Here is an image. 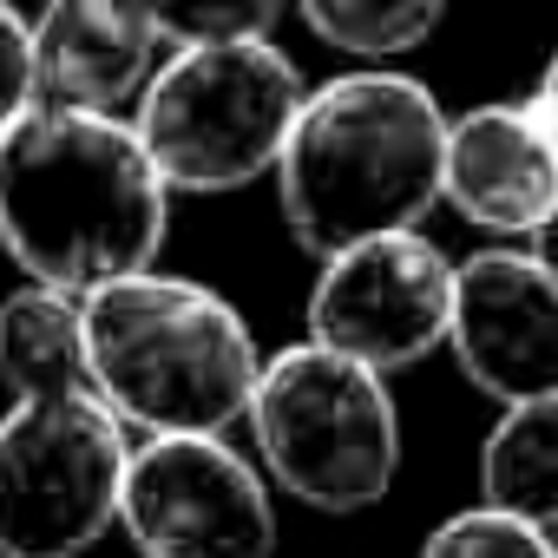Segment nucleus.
Returning <instances> with one entry per match:
<instances>
[{"label": "nucleus", "instance_id": "f257e3e1", "mask_svg": "<svg viewBox=\"0 0 558 558\" xmlns=\"http://www.w3.org/2000/svg\"><path fill=\"white\" fill-rule=\"evenodd\" d=\"M171 230V191L119 112L27 106L0 132V250L27 283L86 296L151 269Z\"/></svg>", "mask_w": 558, "mask_h": 558}, {"label": "nucleus", "instance_id": "f03ea898", "mask_svg": "<svg viewBox=\"0 0 558 558\" xmlns=\"http://www.w3.org/2000/svg\"><path fill=\"white\" fill-rule=\"evenodd\" d=\"M440 151L447 112L408 73L362 66L303 93L276 151V204L290 236L323 263L349 243L421 230L440 204Z\"/></svg>", "mask_w": 558, "mask_h": 558}, {"label": "nucleus", "instance_id": "7ed1b4c3", "mask_svg": "<svg viewBox=\"0 0 558 558\" xmlns=\"http://www.w3.org/2000/svg\"><path fill=\"white\" fill-rule=\"evenodd\" d=\"M86 388L119 427L151 434H230L256 388V336L210 283L132 269L80 296Z\"/></svg>", "mask_w": 558, "mask_h": 558}, {"label": "nucleus", "instance_id": "20e7f679", "mask_svg": "<svg viewBox=\"0 0 558 558\" xmlns=\"http://www.w3.org/2000/svg\"><path fill=\"white\" fill-rule=\"evenodd\" d=\"M263 473L316 512H362L388 499L401 473V414L388 375L323 349L290 342L256 368L243 408Z\"/></svg>", "mask_w": 558, "mask_h": 558}, {"label": "nucleus", "instance_id": "39448f33", "mask_svg": "<svg viewBox=\"0 0 558 558\" xmlns=\"http://www.w3.org/2000/svg\"><path fill=\"white\" fill-rule=\"evenodd\" d=\"M303 73L269 40H223V47H178L165 66H151L132 132L165 178V191L217 197L243 191L263 171H276L296 106Z\"/></svg>", "mask_w": 558, "mask_h": 558}, {"label": "nucleus", "instance_id": "423d86ee", "mask_svg": "<svg viewBox=\"0 0 558 558\" xmlns=\"http://www.w3.org/2000/svg\"><path fill=\"white\" fill-rule=\"evenodd\" d=\"M125 427L93 395L14 401L0 414V558H80L119 525Z\"/></svg>", "mask_w": 558, "mask_h": 558}, {"label": "nucleus", "instance_id": "0eeeda50", "mask_svg": "<svg viewBox=\"0 0 558 558\" xmlns=\"http://www.w3.org/2000/svg\"><path fill=\"white\" fill-rule=\"evenodd\" d=\"M119 525L138 558H276L263 473L223 434H151L125 453Z\"/></svg>", "mask_w": 558, "mask_h": 558}, {"label": "nucleus", "instance_id": "6e6552de", "mask_svg": "<svg viewBox=\"0 0 558 558\" xmlns=\"http://www.w3.org/2000/svg\"><path fill=\"white\" fill-rule=\"evenodd\" d=\"M453 316V263L421 230H388L323 256L310 290V342L395 375L427 362L447 342Z\"/></svg>", "mask_w": 558, "mask_h": 558}, {"label": "nucleus", "instance_id": "1a4fd4ad", "mask_svg": "<svg viewBox=\"0 0 558 558\" xmlns=\"http://www.w3.org/2000/svg\"><path fill=\"white\" fill-rule=\"evenodd\" d=\"M447 342L460 375L499 408L558 395V276L532 250H480L453 263Z\"/></svg>", "mask_w": 558, "mask_h": 558}, {"label": "nucleus", "instance_id": "9d476101", "mask_svg": "<svg viewBox=\"0 0 558 558\" xmlns=\"http://www.w3.org/2000/svg\"><path fill=\"white\" fill-rule=\"evenodd\" d=\"M440 197L506 236H532L558 210V138L532 99H493L447 119Z\"/></svg>", "mask_w": 558, "mask_h": 558}, {"label": "nucleus", "instance_id": "9b49d317", "mask_svg": "<svg viewBox=\"0 0 558 558\" xmlns=\"http://www.w3.org/2000/svg\"><path fill=\"white\" fill-rule=\"evenodd\" d=\"M34 34V99L73 112H119L145 93L158 34L138 0H47Z\"/></svg>", "mask_w": 558, "mask_h": 558}, {"label": "nucleus", "instance_id": "f8f14e48", "mask_svg": "<svg viewBox=\"0 0 558 558\" xmlns=\"http://www.w3.org/2000/svg\"><path fill=\"white\" fill-rule=\"evenodd\" d=\"M0 388L14 401H47L86 388V329H80V296L21 283L0 296Z\"/></svg>", "mask_w": 558, "mask_h": 558}, {"label": "nucleus", "instance_id": "ddd939ff", "mask_svg": "<svg viewBox=\"0 0 558 558\" xmlns=\"http://www.w3.org/2000/svg\"><path fill=\"white\" fill-rule=\"evenodd\" d=\"M480 506L512 512L525 525H558V395L512 401L499 427L480 440Z\"/></svg>", "mask_w": 558, "mask_h": 558}, {"label": "nucleus", "instance_id": "4468645a", "mask_svg": "<svg viewBox=\"0 0 558 558\" xmlns=\"http://www.w3.org/2000/svg\"><path fill=\"white\" fill-rule=\"evenodd\" d=\"M296 14L323 47L375 66L427 47L434 27L447 21V0H296Z\"/></svg>", "mask_w": 558, "mask_h": 558}, {"label": "nucleus", "instance_id": "2eb2a0df", "mask_svg": "<svg viewBox=\"0 0 558 558\" xmlns=\"http://www.w3.org/2000/svg\"><path fill=\"white\" fill-rule=\"evenodd\" d=\"M158 47H223V40H269L283 0H138Z\"/></svg>", "mask_w": 558, "mask_h": 558}, {"label": "nucleus", "instance_id": "dca6fc26", "mask_svg": "<svg viewBox=\"0 0 558 558\" xmlns=\"http://www.w3.org/2000/svg\"><path fill=\"white\" fill-rule=\"evenodd\" d=\"M421 558H558V538L545 525L512 519V512L466 506V512H453L427 532Z\"/></svg>", "mask_w": 558, "mask_h": 558}, {"label": "nucleus", "instance_id": "f3484780", "mask_svg": "<svg viewBox=\"0 0 558 558\" xmlns=\"http://www.w3.org/2000/svg\"><path fill=\"white\" fill-rule=\"evenodd\" d=\"M34 106V34L14 0H0V132Z\"/></svg>", "mask_w": 558, "mask_h": 558}, {"label": "nucleus", "instance_id": "a211bd4d", "mask_svg": "<svg viewBox=\"0 0 558 558\" xmlns=\"http://www.w3.org/2000/svg\"><path fill=\"white\" fill-rule=\"evenodd\" d=\"M532 106L545 112V125H551V138H558V53L545 60V80H538V93H532Z\"/></svg>", "mask_w": 558, "mask_h": 558}, {"label": "nucleus", "instance_id": "6ab92c4d", "mask_svg": "<svg viewBox=\"0 0 558 558\" xmlns=\"http://www.w3.org/2000/svg\"><path fill=\"white\" fill-rule=\"evenodd\" d=\"M532 256H538V263H545V269L558 276V210H551V217H545V223L532 230Z\"/></svg>", "mask_w": 558, "mask_h": 558}]
</instances>
